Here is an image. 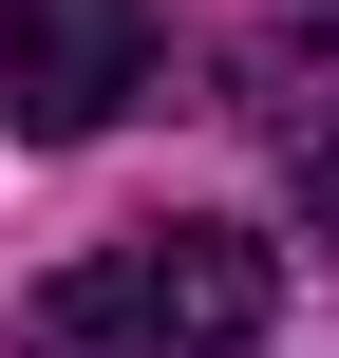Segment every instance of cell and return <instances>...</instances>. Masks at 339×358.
Returning a JSON list of instances; mask_svg holds the SVG:
<instances>
[{
  "instance_id": "obj_1",
  "label": "cell",
  "mask_w": 339,
  "mask_h": 358,
  "mask_svg": "<svg viewBox=\"0 0 339 358\" xmlns=\"http://www.w3.org/2000/svg\"><path fill=\"white\" fill-rule=\"evenodd\" d=\"M132 76H151V0H0V132L19 151L113 132Z\"/></svg>"
},
{
  "instance_id": "obj_2",
  "label": "cell",
  "mask_w": 339,
  "mask_h": 358,
  "mask_svg": "<svg viewBox=\"0 0 339 358\" xmlns=\"http://www.w3.org/2000/svg\"><path fill=\"white\" fill-rule=\"evenodd\" d=\"M113 283H132V321H151V358H245L264 321H283V245L264 227H132L113 245Z\"/></svg>"
},
{
  "instance_id": "obj_3",
  "label": "cell",
  "mask_w": 339,
  "mask_h": 358,
  "mask_svg": "<svg viewBox=\"0 0 339 358\" xmlns=\"http://www.w3.org/2000/svg\"><path fill=\"white\" fill-rule=\"evenodd\" d=\"M19 358H151V321H132L113 264H57V283L19 302Z\"/></svg>"
},
{
  "instance_id": "obj_4",
  "label": "cell",
  "mask_w": 339,
  "mask_h": 358,
  "mask_svg": "<svg viewBox=\"0 0 339 358\" xmlns=\"http://www.w3.org/2000/svg\"><path fill=\"white\" fill-rule=\"evenodd\" d=\"M283 189H302V227L339 245V57L302 76V94H283Z\"/></svg>"
}]
</instances>
